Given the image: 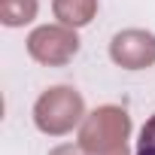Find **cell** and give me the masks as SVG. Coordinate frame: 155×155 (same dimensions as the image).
<instances>
[{"label":"cell","instance_id":"obj_2","mask_svg":"<svg viewBox=\"0 0 155 155\" xmlns=\"http://www.w3.org/2000/svg\"><path fill=\"white\" fill-rule=\"evenodd\" d=\"M131 134V116L122 107H97L79 125V146L91 155H110L125 146Z\"/></svg>","mask_w":155,"mask_h":155},{"label":"cell","instance_id":"obj_8","mask_svg":"<svg viewBox=\"0 0 155 155\" xmlns=\"http://www.w3.org/2000/svg\"><path fill=\"white\" fill-rule=\"evenodd\" d=\"M52 155H91V152H85L82 146H58Z\"/></svg>","mask_w":155,"mask_h":155},{"label":"cell","instance_id":"obj_3","mask_svg":"<svg viewBox=\"0 0 155 155\" xmlns=\"http://www.w3.org/2000/svg\"><path fill=\"white\" fill-rule=\"evenodd\" d=\"M28 52H31L34 61H40L46 67H64L79 52V37L67 25H43V28L31 31Z\"/></svg>","mask_w":155,"mask_h":155},{"label":"cell","instance_id":"obj_4","mask_svg":"<svg viewBox=\"0 0 155 155\" xmlns=\"http://www.w3.org/2000/svg\"><path fill=\"white\" fill-rule=\"evenodd\" d=\"M110 58L125 70H143L155 64V34L131 28L119 31L110 43Z\"/></svg>","mask_w":155,"mask_h":155},{"label":"cell","instance_id":"obj_9","mask_svg":"<svg viewBox=\"0 0 155 155\" xmlns=\"http://www.w3.org/2000/svg\"><path fill=\"white\" fill-rule=\"evenodd\" d=\"M110 155H128V146H122V149H116V152H110Z\"/></svg>","mask_w":155,"mask_h":155},{"label":"cell","instance_id":"obj_7","mask_svg":"<svg viewBox=\"0 0 155 155\" xmlns=\"http://www.w3.org/2000/svg\"><path fill=\"white\" fill-rule=\"evenodd\" d=\"M134 155H155V113L140 128V140H137V152Z\"/></svg>","mask_w":155,"mask_h":155},{"label":"cell","instance_id":"obj_6","mask_svg":"<svg viewBox=\"0 0 155 155\" xmlns=\"http://www.w3.org/2000/svg\"><path fill=\"white\" fill-rule=\"evenodd\" d=\"M37 15V0H0V21L9 28H21L34 21Z\"/></svg>","mask_w":155,"mask_h":155},{"label":"cell","instance_id":"obj_5","mask_svg":"<svg viewBox=\"0 0 155 155\" xmlns=\"http://www.w3.org/2000/svg\"><path fill=\"white\" fill-rule=\"evenodd\" d=\"M55 18L67 28H82L94 18L97 12V0H55L52 3Z\"/></svg>","mask_w":155,"mask_h":155},{"label":"cell","instance_id":"obj_1","mask_svg":"<svg viewBox=\"0 0 155 155\" xmlns=\"http://www.w3.org/2000/svg\"><path fill=\"white\" fill-rule=\"evenodd\" d=\"M82 119H85L82 94L76 88H70V85H52L34 104V122H37V128L43 134H52V137L70 134L76 125H82Z\"/></svg>","mask_w":155,"mask_h":155}]
</instances>
